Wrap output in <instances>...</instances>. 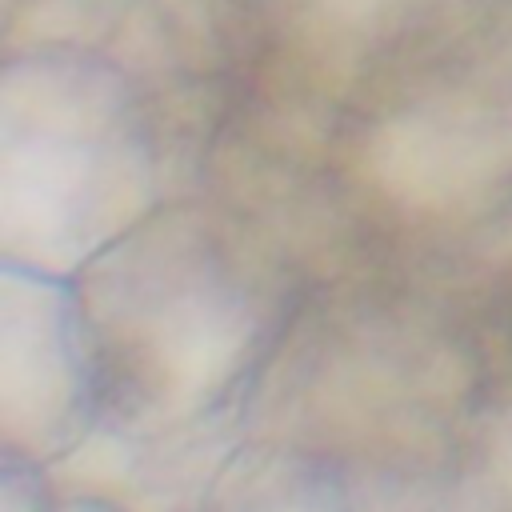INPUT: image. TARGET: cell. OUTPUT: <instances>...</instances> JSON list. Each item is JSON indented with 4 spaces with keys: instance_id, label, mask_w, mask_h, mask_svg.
Segmentation results:
<instances>
[{
    "instance_id": "8fae6325",
    "label": "cell",
    "mask_w": 512,
    "mask_h": 512,
    "mask_svg": "<svg viewBox=\"0 0 512 512\" xmlns=\"http://www.w3.org/2000/svg\"><path fill=\"white\" fill-rule=\"evenodd\" d=\"M56 512H120V508L104 504V500H88V496H64V504Z\"/></svg>"
},
{
    "instance_id": "7a4b0ae2",
    "label": "cell",
    "mask_w": 512,
    "mask_h": 512,
    "mask_svg": "<svg viewBox=\"0 0 512 512\" xmlns=\"http://www.w3.org/2000/svg\"><path fill=\"white\" fill-rule=\"evenodd\" d=\"M156 212V160L120 64L68 44L12 48L0 84V252L80 276Z\"/></svg>"
},
{
    "instance_id": "277c9868",
    "label": "cell",
    "mask_w": 512,
    "mask_h": 512,
    "mask_svg": "<svg viewBox=\"0 0 512 512\" xmlns=\"http://www.w3.org/2000/svg\"><path fill=\"white\" fill-rule=\"evenodd\" d=\"M96 356L80 292L20 264L0 268V436L4 452L52 464L96 420Z\"/></svg>"
},
{
    "instance_id": "9c48e42d",
    "label": "cell",
    "mask_w": 512,
    "mask_h": 512,
    "mask_svg": "<svg viewBox=\"0 0 512 512\" xmlns=\"http://www.w3.org/2000/svg\"><path fill=\"white\" fill-rule=\"evenodd\" d=\"M36 468L40 464L4 452V468H0V512H56V504H52V492L56 488Z\"/></svg>"
},
{
    "instance_id": "7c38bea8",
    "label": "cell",
    "mask_w": 512,
    "mask_h": 512,
    "mask_svg": "<svg viewBox=\"0 0 512 512\" xmlns=\"http://www.w3.org/2000/svg\"><path fill=\"white\" fill-rule=\"evenodd\" d=\"M492 256L496 260H504V264H512V216L500 224V232L492 236Z\"/></svg>"
},
{
    "instance_id": "3957f363",
    "label": "cell",
    "mask_w": 512,
    "mask_h": 512,
    "mask_svg": "<svg viewBox=\"0 0 512 512\" xmlns=\"http://www.w3.org/2000/svg\"><path fill=\"white\" fill-rule=\"evenodd\" d=\"M264 384L268 440H292L308 452L320 444L420 452L416 444L440 432L468 388V368L420 324L356 312L300 328Z\"/></svg>"
},
{
    "instance_id": "5b68a950",
    "label": "cell",
    "mask_w": 512,
    "mask_h": 512,
    "mask_svg": "<svg viewBox=\"0 0 512 512\" xmlns=\"http://www.w3.org/2000/svg\"><path fill=\"white\" fill-rule=\"evenodd\" d=\"M368 180L428 216H464L512 184V88H456L384 116L364 144Z\"/></svg>"
},
{
    "instance_id": "52a82bcc",
    "label": "cell",
    "mask_w": 512,
    "mask_h": 512,
    "mask_svg": "<svg viewBox=\"0 0 512 512\" xmlns=\"http://www.w3.org/2000/svg\"><path fill=\"white\" fill-rule=\"evenodd\" d=\"M204 512H352V496L316 452L264 436L228 456Z\"/></svg>"
},
{
    "instance_id": "30bf717a",
    "label": "cell",
    "mask_w": 512,
    "mask_h": 512,
    "mask_svg": "<svg viewBox=\"0 0 512 512\" xmlns=\"http://www.w3.org/2000/svg\"><path fill=\"white\" fill-rule=\"evenodd\" d=\"M392 0H304V12L328 36H368Z\"/></svg>"
},
{
    "instance_id": "6da1fadb",
    "label": "cell",
    "mask_w": 512,
    "mask_h": 512,
    "mask_svg": "<svg viewBox=\"0 0 512 512\" xmlns=\"http://www.w3.org/2000/svg\"><path fill=\"white\" fill-rule=\"evenodd\" d=\"M112 420L156 432L228 404L276 312L256 256L196 208L152 212L80 272Z\"/></svg>"
},
{
    "instance_id": "ba28073f",
    "label": "cell",
    "mask_w": 512,
    "mask_h": 512,
    "mask_svg": "<svg viewBox=\"0 0 512 512\" xmlns=\"http://www.w3.org/2000/svg\"><path fill=\"white\" fill-rule=\"evenodd\" d=\"M468 472L512 500V396L488 404L468 432Z\"/></svg>"
},
{
    "instance_id": "8992f818",
    "label": "cell",
    "mask_w": 512,
    "mask_h": 512,
    "mask_svg": "<svg viewBox=\"0 0 512 512\" xmlns=\"http://www.w3.org/2000/svg\"><path fill=\"white\" fill-rule=\"evenodd\" d=\"M240 432L244 416L232 400L156 432H128L96 416L60 460L44 464V476L64 496L104 500L120 512H200L240 448Z\"/></svg>"
}]
</instances>
